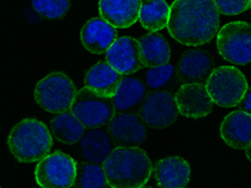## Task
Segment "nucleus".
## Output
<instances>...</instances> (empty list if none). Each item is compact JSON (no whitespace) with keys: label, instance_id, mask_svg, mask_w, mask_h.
Wrapping results in <instances>:
<instances>
[{"label":"nucleus","instance_id":"nucleus-1","mask_svg":"<svg viewBox=\"0 0 251 188\" xmlns=\"http://www.w3.org/2000/svg\"><path fill=\"white\" fill-rule=\"evenodd\" d=\"M166 26L178 43L201 46L217 34L220 14L212 0H175Z\"/></svg>","mask_w":251,"mask_h":188},{"label":"nucleus","instance_id":"nucleus-2","mask_svg":"<svg viewBox=\"0 0 251 188\" xmlns=\"http://www.w3.org/2000/svg\"><path fill=\"white\" fill-rule=\"evenodd\" d=\"M107 185L111 188H140L151 178L152 164L147 153L138 147L113 148L102 163Z\"/></svg>","mask_w":251,"mask_h":188},{"label":"nucleus","instance_id":"nucleus-3","mask_svg":"<svg viewBox=\"0 0 251 188\" xmlns=\"http://www.w3.org/2000/svg\"><path fill=\"white\" fill-rule=\"evenodd\" d=\"M53 140L48 127L37 119H23L9 133L8 145L13 156L22 163L39 162L48 156Z\"/></svg>","mask_w":251,"mask_h":188},{"label":"nucleus","instance_id":"nucleus-4","mask_svg":"<svg viewBox=\"0 0 251 188\" xmlns=\"http://www.w3.org/2000/svg\"><path fill=\"white\" fill-rule=\"evenodd\" d=\"M205 84L212 103L224 108L236 107L249 89L245 75L231 66L214 69Z\"/></svg>","mask_w":251,"mask_h":188},{"label":"nucleus","instance_id":"nucleus-5","mask_svg":"<svg viewBox=\"0 0 251 188\" xmlns=\"http://www.w3.org/2000/svg\"><path fill=\"white\" fill-rule=\"evenodd\" d=\"M77 93L75 83L66 73L54 71L39 80L34 89L35 102L49 113H62L71 109Z\"/></svg>","mask_w":251,"mask_h":188},{"label":"nucleus","instance_id":"nucleus-6","mask_svg":"<svg viewBox=\"0 0 251 188\" xmlns=\"http://www.w3.org/2000/svg\"><path fill=\"white\" fill-rule=\"evenodd\" d=\"M69 111L84 128H100L114 116L111 97L100 95L87 87L77 91Z\"/></svg>","mask_w":251,"mask_h":188},{"label":"nucleus","instance_id":"nucleus-7","mask_svg":"<svg viewBox=\"0 0 251 188\" xmlns=\"http://www.w3.org/2000/svg\"><path fill=\"white\" fill-rule=\"evenodd\" d=\"M217 49L225 60L246 66L251 60V25L246 22H231L217 33Z\"/></svg>","mask_w":251,"mask_h":188},{"label":"nucleus","instance_id":"nucleus-8","mask_svg":"<svg viewBox=\"0 0 251 188\" xmlns=\"http://www.w3.org/2000/svg\"><path fill=\"white\" fill-rule=\"evenodd\" d=\"M77 174V163L71 156L55 151L39 161L35 181L42 188H72Z\"/></svg>","mask_w":251,"mask_h":188},{"label":"nucleus","instance_id":"nucleus-9","mask_svg":"<svg viewBox=\"0 0 251 188\" xmlns=\"http://www.w3.org/2000/svg\"><path fill=\"white\" fill-rule=\"evenodd\" d=\"M138 116L151 128H166L176 122L178 117L175 98L167 91H154L143 99Z\"/></svg>","mask_w":251,"mask_h":188},{"label":"nucleus","instance_id":"nucleus-10","mask_svg":"<svg viewBox=\"0 0 251 188\" xmlns=\"http://www.w3.org/2000/svg\"><path fill=\"white\" fill-rule=\"evenodd\" d=\"M106 62L121 75L133 74L145 67L141 60L140 43L131 37L114 40L106 51Z\"/></svg>","mask_w":251,"mask_h":188},{"label":"nucleus","instance_id":"nucleus-11","mask_svg":"<svg viewBox=\"0 0 251 188\" xmlns=\"http://www.w3.org/2000/svg\"><path fill=\"white\" fill-rule=\"evenodd\" d=\"M107 132L118 147H137L146 140V124L136 113H117L107 124Z\"/></svg>","mask_w":251,"mask_h":188},{"label":"nucleus","instance_id":"nucleus-12","mask_svg":"<svg viewBox=\"0 0 251 188\" xmlns=\"http://www.w3.org/2000/svg\"><path fill=\"white\" fill-rule=\"evenodd\" d=\"M174 98L178 114L183 117H206L214 108V103L206 91L205 84H182Z\"/></svg>","mask_w":251,"mask_h":188},{"label":"nucleus","instance_id":"nucleus-13","mask_svg":"<svg viewBox=\"0 0 251 188\" xmlns=\"http://www.w3.org/2000/svg\"><path fill=\"white\" fill-rule=\"evenodd\" d=\"M214 69V58L208 51L192 49L178 60L177 77L182 84H205Z\"/></svg>","mask_w":251,"mask_h":188},{"label":"nucleus","instance_id":"nucleus-14","mask_svg":"<svg viewBox=\"0 0 251 188\" xmlns=\"http://www.w3.org/2000/svg\"><path fill=\"white\" fill-rule=\"evenodd\" d=\"M152 172L157 185L162 188H186L191 176L187 161L177 156L160 160L154 164Z\"/></svg>","mask_w":251,"mask_h":188},{"label":"nucleus","instance_id":"nucleus-15","mask_svg":"<svg viewBox=\"0 0 251 188\" xmlns=\"http://www.w3.org/2000/svg\"><path fill=\"white\" fill-rule=\"evenodd\" d=\"M142 0H100V18L113 28H129L138 20Z\"/></svg>","mask_w":251,"mask_h":188},{"label":"nucleus","instance_id":"nucleus-16","mask_svg":"<svg viewBox=\"0 0 251 188\" xmlns=\"http://www.w3.org/2000/svg\"><path fill=\"white\" fill-rule=\"evenodd\" d=\"M117 29L102 18H92L83 25L80 40L83 47L92 54H103L117 39Z\"/></svg>","mask_w":251,"mask_h":188},{"label":"nucleus","instance_id":"nucleus-17","mask_svg":"<svg viewBox=\"0 0 251 188\" xmlns=\"http://www.w3.org/2000/svg\"><path fill=\"white\" fill-rule=\"evenodd\" d=\"M224 142L235 149H245L251 144V116L243 111L227 114L220 125Z\"/></svg>","mask_w":251,"mask_h":188},{"label":"nucleus","instance_id":"nucleus-18","mask_svg":"<svg viewBox=\"0 0 251 188\" xmlns=\"http://www.w3.org/2000/svg\"><path fill=\"white\" fill-rule=\"evenodd\" d=\"M145 97L146 87L140 79L133 77H123L111 99L114 112L138 114Z\"/></svg>","mask_w":251,"mask_h":188},{"label":"nucleus","instance_id":"nucleus-19","mask_svg":"<svg viewBox=\"0 0 251 188\" xmlns=\"http://www.w3.org/2000/svg\"><path fill=\"white\" fill-rule=\"evenodd\" d=\"M113 141L102 128H89L80 138V154L87 162L102 164L113 151Z\"/></svg>","mask_w":251,"mask_h":188},{"label":"nucleus","instance_id":"nucleus-20","mask_svg":"<svg viewBox=\"0 0 251 188\" xmlns=\"http://www.w3.org/2000/svg\"><path fill=\"white\" fill-rule=\"evenodd\" d=\"M122 78L123 75L114 70L106 60H102L86 71L84 84L87 88L100 95L112 97L117 91Z\"/></svg>","mask_w":251,"mask_h":188},{"label":"nucleus","instance_id":"nucleus-21","mask_svg":"<svg viewBox=\"0 0 251 188\" xmlns=\"http://www.w3.org/2000/svg\"><path fill=\"white\" fill-rule=\"evenodd\" d=\"M141 48V60L145 67H158L169 64L171 49L169 42L158 33H150L138 39Z\"/></svg>","mask_w":251,"mask_h":188},{"label":"nucleus","instance_id":"nucleus-22","mask_svg":"<svg viewBox=\"0 0 251 188\" xmlns=\"http://www.w3.org/2000/svg\"><path fill=\"white\" fill-rule=\"evenodd\" d=\"M84 125L71 111L58 113L50 122V134L64 144H75L84 134Z\"/></svg>","mask_w":251,"mask_h":188},{"label":"nucleus","instance_id":"nucleus-23","mask_svg":"<svg viewBox=\"0 0 251 188\" xmlns=\"http://www.w3.org/2000/svg\"><path fill=\"white\" fill-rule=\"evenodd\" d=\"M169 15L170 5L165 0H146L141 5L138 20L146 30L157 33L167 25Z\"/></svg>","mask_w":251,"mask_h":188},{"label":"nucleus","instance_id":"nucleus-24","mask_svg":"<svg viewBox=\"0 0 251 188\" xmlns=\"http://www.w3.org/2000/svg\"><path fill=\"white\" fill-rule=\"evenodd\" d=\"M106 176L100 164L89 162L77 163V174H75L73 188H107Z\"/></svg>","mask_w":251,"mask_h":188},{"label":"nucleus","instance_id":"nucleus-25","mask_svg":"<svg viewBox=\"0 0 251 188\" xmlns=\"http://www.w3.org/2000/svg\"><path fill=\"white\" fill-rule=\"evenodd\" d=\"M72 0H31L35 12L47 19H60L68 13Z\"/></svg>","mask_w":251,"mask_h":188},{"label":"nucleus","instance_id":"nucleus-26","mask_svg":"<svg viewBox=\"0 0 251 188\" xmlns=\"http://www.w3.org/2000/svg\"><path fill=\"white\" fill-rule=\"evenodd\" d=\"M175 78V67L171 64L152 67L147 71L146 83L147 87L153 91H165L169 86H171Z\"/></svg>","mask_w":251,"mask_h":188},{"label":"nucleus","instance_id":"nucleus-27","mask_svg":"<svg viewBox=\"0 0 251 188\" xmlns=\"http://www.w3.org/2000/svg\"><path fill=\"white\" fill-rule=\"evenodd\" d=\"M219 14L237 15L249 10L251 0H212Z\"/></svg>","mask_w":251,"mask_h":188},{"label":"nucleus","instance_id":"nucleus-28","mask_svg":"<svg viewBox=\"0 0 251 188\" xmlns=\"http://www.w3.org/2000/svg\"><path fill=\"white\" fill-rule=\"evenodd\" d=\"M251 93H250V89L246 91V93L244 94V97L241 98V100L239 102L237 107H239V111H243L245 113H250L251 111Z\"/></svg>","mask_w":251,"mask_h":188},{"label":"nucleus","instance_id":"nucleus-29","mask_svg":"<svg viewBox=\"0 0 251 188\" xmlns=\"http://www.w3.org/2000/svg\"><path fill=\"white\" fill-rule=\"evenodd\" d=\"M250 147H251V145H249V147H246V148H245V153H246V157H248V160H249V161H250V160H251Z\"/></svg>","mask_w":251,"mask_h":188},{"label":"nucleus","instance_id":"nucleus-30","mask_svg":"<svg viewBox=\"0 0 251 188\" xmlns=\"http://www.w3.org/2000/svg\"><path fill=\"white\" fill-rule=\"evenodd\" d=\"M140 188H152V187H149V186H142V187H140Z\"/></svg>","mask_w":251,"mask_h":188},{"label":"nucleus","instance_id":"nucleus-31","mask_svg":"<svg viewBox=\"0 0 251 188\" xmlns=\"http://www.w3.org/2000/svg\"><path fill=\"white\" fill-rule=\"evenodd\" d=\"M0 188H1V187H0Z\"/></svg>","mask_w":251,"mask_h":188}]
</instances>
